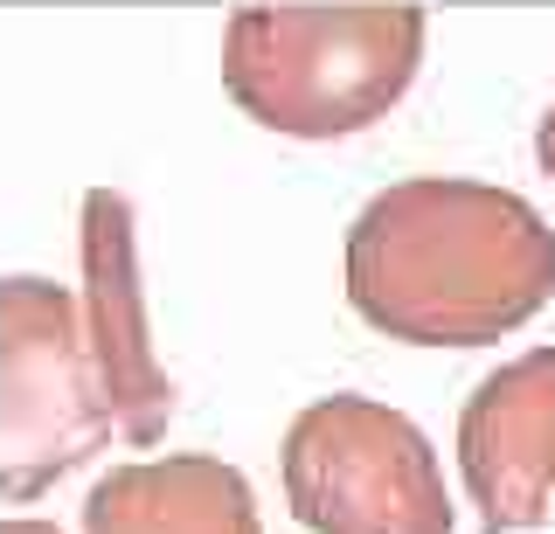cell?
I'll return each instance as SVG.
<instances>
[{
    "label": "cell",
    "mask_w": 555,
    "mask_h": 534,
    "mask_svg": "<svg viewBox=\"0 0 555 534\" xmlns=\"http://www.w3.org/2000/svg\"><path fill=\"white\" fill-rule=\"evenodd\" d=\"M548 299L555 230L514 187L416 174L347 230V305L403 348H493Z\"/></svg>",
    "instance_id": "cell-1"
},
{
    "label": "cell",
    "mask_w": 555,
    "mask_h": 534,
    "mask_svg": "<svg viewBox=\"0 0 555 534\" xmlns=\"http://www.w3.org/2000/svg\"><path fill=\"white\" fill-rule=\"evenodd\" d=\"M430 14L410 0H292L236 8L222 28V91L264 132L347 140L403 105L424 63Z\"/></svg>",
    "instance_id": "cell-2"
},
{
    "label": "cell",
    "mask_w": 555,
    "mask_h": 534,
    "mask_svg": "<svg viewBox=\"0 0 555 534\" xmlns=\"http://www.w3.org/2000/svg\"><path fill=\"white\" fill-rule=\"evenodd\" d=\"M77 291L49 278H0V499L28 507L63 472L112 444Z\"/></svg>",
    "instance_id": "cell-3"
},
{
    "label": "cell",
    "mask_w": 555,
    "mask_h": 534,
    "mask_svg": "<svg viewBox=\"0 0 555 534\" xmlns=\"http://www.w3.org/2000/svg\"><path fill=\"white\" fill-rule=\"evenodd\" d=\"M285 507L306 534H451L430 438L375 395H320L285 430Z\"/></svg>",
    "instance_id": "cell-4"
},
{
    "label": "cell",
    "mask_w": 555,
    "mask_h": 534,
    "mask_svg": "<svg viewBox=\"0 0 555 534\" xmlns=\"http://www.w3.org/2000/svg\"><path fill=\"white\" fill-rule=\"evenodd\" d=\"M139 222L118 187L83 195V340L104 389L118 438L160 444L173 424V375L153 354V320H146V285H139Z\"/></svg>",
    "instance_id": "cell-5"
},
{
    "label": "cell",
    "mask_w": 555,
    "mask_h": 534,
    "mask_svg": "<svg viewBox=\"0 0 555 534\" xmlns=\"http://www.w3.org/2000/svg\"><path fill=\"white\" fill-rule=\"evenodd\" d=\"M459 472L479 534L542 528L555 507V348H528L479 375L459 409Z\"/></svg>",
    "instance_id": "cell-6"
},
{
    "label": "cell",
    "mask_w": 555,
    "mask_h": 534,
    "mask_svg": "<svg viewBox=\"0 0 555 534\" xmlns=\"http://www.w3.org/2000/svg\"><path fill=\"white\" fill-rule=\"evenodd\" d=\"M83 534H264L250 479L208 452L112 465L83 493Z\"/></svg>",
    "instance_id": "cell-7"
},
{
    "label": "cell",
    "mask_w": 555,
    "mask_h": 534,
    "mask_svg": "<svg viewBox=\"0 0 555 534\" xmlns=\"http://www.w3.org/2000/svg\"><path fill=\"white\" fill-rule=\"evenodd\" d=\"M534 160H542V174L555 181V105L542 112V126H534Z\"/></svg>",
    "instance_id": "cell-8"
},
{
    "label": "cell",
    "mask_w": 555,
    "mask_h": 534,
    "mask_svg": "<svg viewBox=\"0 0 555 534\" xmlns=\"http://www.w3.org/2000/svg\"><path fill=\"white\" fill-rule=\"evenodd\" d=\"M0 534H56L49 521H0Z\"/></svg>",
    "instance_id": "cell-9"
}]
</instances>
